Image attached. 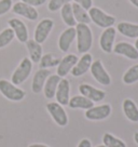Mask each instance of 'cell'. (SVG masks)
Here are the masks:
<instances>
[{
	"mask_svg": "<svg viewBox=\"0 0 138 147\" xmlns=\"http://www.w3.org/2000/svg\"><path fill=\"white\" fill-rule=\"evenodd\" d=\"M76 38H77V50L79 53H88L93 45V32L86 24L78 23L76 26Z\"/></svg>",
	"mask_w": 138,
	"mask_h": 147,
	"instance_id": "1",
	"label": "cell"
},
{
	"mask_svg": "<svg viewBox=\"0 0 138 147\" xmlns=\"http://www.w3.org/2000/svg\"><path fill=\"white\" fill-rule=\"evenodd\" d=\"M0 93L7 100L12 102H19L26 96V92L24 90L5 79H0Z\"/></svg>",
	"mask_w": 138,
	"mask_h": 147,
	"instance_id": "2",
	"label": "cell"
},
{
	"mask_svg": "<svg viewBox=\"0 0 138 147\" xmlns=\"http://www.w3.org/2000/svg\"><path fill=\"white\" fill-rule=\"evenodd\" d=\"M32 70V62L30 59L28 57H24L23 60L21 61V63L19 66L16 67V69L12 74L11 77V82L15 84V86H19L24 83L28 79V77L30 76V73Z\"/></svg>",
	"mask_w": 138,
	"mask_h": 147,
	"instance_id": "3",
	"label": "cell"
},
{
	"mask_svg": "<svg viewBox=\"0 0 138 147\" xmlns=\"http://www.w3.org/2000/svg\"><path fill=\"white\" fill-rule=\"evenodd\" d=\"M88 15L91 18V22L97 25L98 27L108 28L112 27L115 24V18L112 15L105 13L102 10L96 7H92L88 10Z\"/></svg>",
	"mask_w": 138,
	"mask_h": 147,
	"instance_id": "4",
	"label": "cell"
},
{
	"mask_svg": "<svg viewBox=\"0 0 138 147\" xmlns=\"http://www.w3.org/2000/svg\"><path fill=\"white\" fill-rule=\"evenodd\" d=\"M46 110L51 115L52 119L54 120L57 125L66 127L68 124V116L64 107L58 104L57 102H50L46 104Z\"/></svg>",
	"mask_w": 138,
	"mask_h": 147,
	"instance_id": "5",
	"label": "cell"
},
{
	"mask_svg": "<svg viewBox=\"0 0 138 147\" xmlns=\"http://www.w3.org/2000/svg\"><path fill=\"white\" fill-rule=\"evenodd\" d=\"M90 69H91V74H92L93 78L95 79L99 84H101V86H110L111 84L110 75L105 69L100 60L93 61Z\"/></svg>",
	"mask_w": 138,
	"mask_h": 147,
	"instance_id": "6",
	"label": "cell"
},
{
	"mask_svg": "<svg viewBox=\"0 0 138 147\" xmlns=\"http://www.w3.org/2000/svg\"><path fill=\"white\" fill-rule=\"evenodd\" d=\"M54 27V22L53 20L51 18H43L41 20L39 24L36 26V29H35V34H33V37H35V41H37L38 43H43L48 39V37L50 35V32H52V29Z\"/></svg>",
	"mask_w": 138,
	"mask_h": 147,
	"instance_id": "7",
	"label": "cell"
},
{
	"mask_svg": "<svg viewBox=\"0 0 138 147\" xmlns=\"http://www.w3.org/2000/svg\"><path fill=\"white\" fill-rule=\"evenodd\" d=\"M111 106L109 104H102V105L93 106L90 109L85 110V118L92 121H100L107 119L111 115Z\"/></svg>",
	"mask_w": 138,
	"mask_h": 147,
	"instance_id": "8",
	"label": "cell"
},
{
	"mask_svg": "<svg viewBox=\"0 0 138 147\" xmlns=\"http://www.w3.org/2000/svg\"><path fill=\"white\" fill-rule=\"evenodd\" d=\"M117 36V29L115 27L105 28L99 37V47L105 53L113 52L115 47V39Z\"/></svg>",
	"mask_w": 138,
	"mask_h": 147,
	"instance_id": "9",
	"label": "cell"
},
{
	"mask_svg": "<svg viewBox=\"0 0 138 147\" xmlns=\"http://www.w3.org/2000/svg\"><path fill=\"white\" fill-rule=\"evenodd\" d=\"M11 10L15 14L21 15V16L29 20V21H36L39 18V13L36 10V8H33V7L27 5L25 2H22V1H19V2L14 3Z\"/></svg>",
	"mask_w": 138,
	"mask_h": 147,
	"instance_id": "10",
	"label": "cell"
},
{
	"mask_svg": "<svg viewBox=\"0 0 138 147\" xmlns=\"http://www.w3.org/2000/svg\"><path fill=\"white\" fill-rule=\"evenodd\" d=\"M10 28L13 30L15 37L17 38V40L22 43H26L29 39L28 35V29L24 22H22L19 18H10L8 21Z\"/></svg>",
	"mask_w": 138,
	"mask_h": 147,
	"instance_id": "11",
	"label": "cell"
},
{
	"mask_svg": "<svg viewBox=\"0 0 138 147\" xmlns=\"http://www.w3.org/2000/svg\"><path fill=\"white\" fill-rule=\"evenodd\" d=\"M79 92L81 95L88 97L92 102H101L106 97V92L99 90L88 83H82L79 86Z\"/></svg>",
	"mask_w": 138,
	"mask_h": 147,
	"instance_id": "12",
	"label": "cell"
},
{
	"mask_svg": "<svg viewBox=\"0 0 138 147\" xmlns=\"http://www.w3.org/2000/svg\"><path fill=\"white\" fill-rule=\"evenodd\" d=\"M93 63V56L90 53H84L77 62V64L74 66V68L71 69V75L74 77H81L83 75L88 73L91 65Z\"/></svg>",
	"mask_w": 138,
	"mask_h": 147,
	"instance_id": "13",
	"label": "cell"
},
{
	"mask_svg": "<svg viewBox=\"0 0 138 147\" xmlns=\"http://www.w3.org/2000/svg\"><path fill=\"white\" fill-rule=\"evenodd\" d=\"M78 60V56L74 54H67L63 59H60V64L57 65L56 75H58L60 78H65L77 64Z\"/></svg>",
	"mask_w": 138,
	"mask_h": 147,
	"instance_id": "14",
	"label": "cell"
},
{
	"mask_svg": "<svg viewBox=\"0 0 138 147\" xmlns=\"http://www.w3.org/2000/svg\"><path fill=\"white\" fill-rule=\"evenodd\" d=\"M56 102L62 106L68 105L70 100V82L66 78L60 79L55 93Z\"/></svg>",
	"mask_w": 138,
	"mask_h": 147,
	"instance_id": "15",
	"label": "cell"
},
{
	"mask_svg": "<svg viewBox=\"0 0 138 147\" xmlns=\"http://www.w3.org/2000/svg\"><path fill=\"white\" fill-rule=\"evenodd\" d=\"M113 52L115 54L125 56L129 60H138V50L135 46L131 45L129 42H119L113 47Z\"/></svg>",
	"mask_w": 138,
	"mask_h": 147,
	"instance_id": "16",
	"label": "cell"
},
{
	"mask_svg": "<svg viewBox=\"0 0 138 147\" xmlns=\"http://www.w3.org/2000/svg\"><path fill=\"white\" fill-rule=\"evenodd\" d=\"M50 75H51V70L46 68H40L39 70L36 71L31 82V90L33 93L39 94L43 90L44 83H46V79L49 78Z\"/></svg>",
	"mask_w": 138,
	"mask_h": 147,
	"instance_id": "17",
	"label": "cell"
},
{
	"mask_svg": "<svg viewBox=\"0 0 138 147\" xmlns=\"http://www.w3.org/2000/svg\"><path fill=\"white\" fill-rule=\"evenodd\" d=\"M76 39V28L74 27H68L65 29L64 32L60 34V38H58V48L62 52H68L70 49L71 43Z\"/></svg>",
	"mask_w": 138,
	"mask_h": 147,
	"instance_id": "18",
	"label": "cell"
},
{
	"mask_svg": "<svg viewBox=\"0 0 138 147\" xmlns=\"http://www.w3.org/2000/svg\"><path fill=\"white\" fill-rule=\"evenodd\" d=\"M60 77L58 75H50L49 78L46 79L44 87H43V92H44V96L48 100H52L55 97L56 89L58 87V83L60 81Z\"/></svg>",
	"mask_w": 138,
	"mask_h": 147,
	"instance_id": "19",
	"label": "cell"
},
{
	"mask_svg": "<svg viewBox=\"0 0 138 147\" xmlns=\"http://www.w3.org/2000/svg\"><path fill=\"white\" fill-rule=\"evenodd\" d=\"M122 108L125 117L132 121V122H138V107L136 103L131 98H125L122 103Z\"/></svg>",
	"mask_w": 138,
	"mask_h": 147,
	"instance_id": "20",
	"label": "cell"
},
{
	"mask_svg": "<svg viewBox=\"0 0 138 147\" xmlns=\"http://www.w3.org/2000/svg\"><path fill=\"white\" fill-rule=\"evenodd\" d=\"M68 106L71 109H90L91 107L94 106V102L88 100V97L83 95H74L70 97L68 103Z\"/></svg>",
	"mask_w": 138,
	"mask_h": 147,
	"instance_id": "21",
	"label": "cell"
},
{
	"mask_svg": "<svg viewBox=\"0 0 138 147\" xmlns=\"http://www.w3.org/2000/svg\"><path fill=\"white\" fill-rule=\"evenodd\" d=\"M117 30L127 38H138V24L129 23V22H120L117 25Z\"/></svg>",
	"mask_w": 138,
	"mask_h": 147,
	"instance_id": "22",
	"label": "cell"
},
{
	"mask_svg": "<svg viewBox=\"0 0 138 147\" xmlns=\"http://www.w3.org/2000/svg\"><path fill=\"white\" fill-rule=\"evenodd\" d=\"M26 48L28 50L29 56H30V61L32 63H39L42 57V47L40 43L35 41L33 39H28L26 42Z\"/></svg>",
	"mask_w": 138,
	"mask_h": 147,
	"instance_id": "23",
	"label": "cell"
},
{
	"mask_svg": "<svg viewBox=\"0 0 138 147\" xmlns=\"http://www.w3.org/2000/svg\"><path fill=\"white\" fill-rule=\"evenodd\" d=\"M71 8H72L74 16L77 24L80 23V24H86V25H88V24L91 23V18H90L88 12L86 10L83 9L81 5H79L78 3L74 2V3H71Z\"/></svg>",
	"mask_w": 138,
	"mask_h": 147,
	"instance_id": "24",
	"label": "cell"
},
{
	"mask_svg": "<svg viewBox=\"0 0 138 147\" xmlns=\"http://www.w3.org/2000/svg\"><path fill=\"white\" fill-rule=\"evenodd\" d=\"M60 15L64 22L68 27H74L77 25V22L74 20V12H72V8H71V3H66V5L60 9Z\"/></svg>",
	"mask_w": 138,
	"mask_h": 147,
	"instance_id": "25",
	"label": "cell"
},
{
	"mask_svg": "<svg viewBox=\"0 0 138 147\" xmlns=\"http://www.w3.org/2000/svg\"><path fill=\"white\" fill-rule=\"evenodd\" d=\"M123 82L127 86H131V84H134L135 82L138 81V64L133 65L131 66L126 71L123 75Z\"/></svg>",
	"mask_w": 138,
	"mask_h": 147,
	"instance_id": "26",
	"label": "cell"
},
{
	"mask_svg": "<svg viewBox=\"0 0 138 147\" xmlns=\"http://www.w3.org/2000/svg\"><path fill=\"white\" fill-rule=\"evenodd\" d=\"M60 59L55 57L52 53H46V54L42 55L41 60L39 62V66L40 68H46L49 69L51 67H55L60 64Z\"/></svg>",
	"mask_w": 138,
	"mask_h": 147,
	"instance_id": "27",
	"label": "cell"
},
{
	"mask_svg": "<svg viewBox=\"0 0 138 147\" xmlns=\"http://www.w3.org/2000/svg\"><path fill=\"white\" fill-rule=\"evenodd\" d=\"M102 144L106 147H126L122 140L115 138L111 133H105L102 135Z\"/></svg>",
	"mask_w": 138,
	"mask_h": 147,
	"instance_id": "28",
	"label": "cell"
},
{
	"mask_svg": "<svg viewBox=\"0 0 138 147\" xmlns=\"http://www.w3.org/2000/svg\"><path fill=\"white\" fill-rule=\"evenodd\" d=\"M14 37H15V35H14L13 30L10 27L3 29L2 32H0V49L9 46L10 43L13 41Z\"/></svg>",
	"mask_w": 138,
	"mask_h": 147,
	"instance_id": "29",
	"label": "cell"
},
{
	"mask_svg": "<svg viewBox=\"0 0 138 147\" xmlns=\"http://www.w3.org/2000/svg\"><path fill=\"white\" fill-rule=\"evenodd\" d=\"M71 0H50L48 3V9L51 12H55L60 10L66 3H69Z\"/></svg>",
	"mask_w": 138,
	"mask_h": 147,
	"instance_id": "30",
	"label": "cell"
},
{
	"mask_svg": "<svg viewBox=\"0 0 138 147\" xmlns=\"http://www.w3.org/2000/svg\"><path fill=\"white\" fill-rule=\"evenodd\" d=\"M13 7L12 0H0V16L8 13Z\"/></svg>",
	"mask_w": 138,
	"mask_h": 147,
	"instance_id": "31",
	"label": "cell"
},
{
	"mask_svg": "<svg viewBox=\"0 0 138 147\" xmlns=\"http://www.w3.org/2000/svg\"><path fill=\"white\" fill-rule=\"evenodd\" d=\"M74 1L79 5H81L84 10H90L93 5V0H74Z\"/></svg>",
	"mask_w": 138,
	"mask_h": 147,
	"instance_id": "32",
	"label": "cell"
},
{
	"mask_svg": "<svg viewBox=\"0 0 138 147\" xmlns=\"http://www.w3.org/2000/svg\"><path fill=\"white\" fill-rule=\"evenodd\" d=\"M22 2H25L27 5H31V7H40V5H44L46 2V0H21Z\"/></svg>",
	"mask_w": 138,
	"mask_h": 147,
	"instance_id": "33",
	"label": "cell"
},
{
	"mask_svg": "<svg viewBox=\"0 0 138 147\" xmlns=\"http://www.w3.org/2000/svg\"><path fill=\"white\" fill-rule=\"evenodd\" d=\"M77 147H92V143L88 138H83L79 142Z\"/></svg>",
	"mask_w": 138,
	"mask_h": 147,
	"instance_id": "34",
	"label": "cell"
},
{
	"mask_svg": "<svg viewBox=\"0 0 138 147\" xmlns=\"http://www.w3.org/2000/svg\"><path fill=\"white\" fill-rule=\"evenodd\" d=\"M28 147H49L48 145H44V144H31Z\"/></svg>",
	"mask_w": 138,
	"mask_h": 147,
	"instance_id": "35",
	"label": "cell"
},
{
	"mask_svg": "<svg viewBox=\"0 0 138 147\" xmlns=\"http://www.w3.org/2000/svg\"><path fill=\"white\" fill-rule=\"evenodd\" d=\"M129 1L134 5V7H136L138 9V0H129Z\"/></svg>",
	"mask_w": 138,
	"mask_h": 147,
	"instance_id": "36",
	"label": "cell"
},
{
	"mask_svg": "<svg viewBox=\"0 0 138 147\" xmlns=\"http://www.w3.org/2000/svg\"><path fill=\"white\" fill-rule=\"evenodd\" d=\"M134 141H135V143L138 145V132H135V133H134Z\"/></svg>",
	"mask_w": 138,
	"mask_h": 147,
	"instance_id": "37",
	"label": "cell"
},
{
	"mask_svg": "<svg viewBox=\"0 0 138 147\" xmlns=\"http://www.w3.org/2000/svg\"><path fill=\"white\" fill-rule=\"evenodd\" d=\"M135 48H136V49L138 50V38L136 39V42H135Z\"/></svg>",
	"mask_w": 138,
	"mask_h": 147,
	"instance_id": "38",
	"label": "cell"
},
{
	"mask_svg": "<svg viewBox=\"0 0 138 147\" xmlns=\"http://www.w3.org/2000/svg\"><path fill=\"white\" fill-rule=\"evenodd\" d=\"M96 147H106V146H105V145L102 144V145H98V146H96Z\"/></svg>",
	"mask_w": 138,
	"mask_h": 147,
	"instance_id": "39",
	"label": "cell"
}]
</instances>
